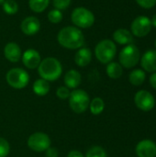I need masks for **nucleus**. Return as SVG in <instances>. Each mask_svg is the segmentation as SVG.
<instances>
[{"label": "nucleus", "instance_id": "nucleus-35", "mask_svg": "<svg viewBox=\"0 0 156 157\" xmlns=\"http://www.w3.org/2000/svg\"><path fill=\"white\" fill-rule=\"evenodd\" d=\"M4 1H5V0H0V5H2V4L4 3Z\"/></svg>", "mask_w": 156, "mask_h": 157}, {"label": "nucleus", "instance_id": "nucleus-6", "mask_svg": "<svg viewBox=\"0 0 156 157\" xmlns=\"http://www.w3.org/2000/svg\"><path fill=\"white\" fill-rule=\"evenodd\" d=\"M6 83L15 89H22L26 87L29 82L28 72L22 68H12L6 75Z\"/></svg>", "mask_w": 156, "mask_h": 157}, {"label": "nucleus", "instance_id": "nucleus-10", "mask_svg": "<svg viewBox=\"0 0 156 157\" xmlns=\"http://www.w3.org/2000/svg\"><path fill=\"white\" fill-rule=\"evenodd\" d=\"M152 28V22L149 17L140 16L136 17L131 23V31L134 36L142 38L146 36Z\"/></svg>", "mask_w": 156, "mask_h": 157}, {"label": "nucleus", "instance_id": "nucleus-20", "mask_svg": "<svg viewBox=\"0 0 156 157\" xmlns=\"http://www.w3.org/2000/svg\"><path fill=\"white\" fill-rule=\"evenodd\" d=\"M106 71H107L108 76L111 79H119L123 74L122 66L120 65V63H116V62L108 63Z\"/></svg>", "mask_w": 156, "mask_h": 157}, {"label": "nucleus", "instance_id": "nucleus-13", "mask_svg": "<svg viewBox=\"0 0 156 157\" xmlns=\"http://www.w3.org/2000/svg\"><path fill=\"white\" fill-rule=\"evenodd\" d=\"M23 64L29 69H36L41 62L40 54L35 49H28L21 56Z\"/></svg>", "mask_w": 156, "mask_h": 157}, {"label": "nucleus", "instance_id": "nucleus-3", "mask_svg": "<svg viewBox=\"0 0 156 157\" xmlns=\"http://www.w3.org/2000/svg\"><path fill=\"white\" fill-rule=\"evenodd\" d=\"M69 106L71 109L77 114L84 113L90 104V98L86 91L83 89H74L69 97Z\"/></svg>", "mask_w": 156, "mask_h": 157}, {"label": "nucleus", "instance_id": "nucleus-16", "mask_svg": "<svg viewBox=\"0 0 156 157\" xmlns=\"http://www.w3.org/2000/svg\"><path fill=\"white\" fill-rule=\"evenodd\" d=\"M63 81L65 86L69 89H76L82 82V76L78 71L72 69L65 74Z\"/></svg>", "mask_w": 156, "mask_h": 157}, {"label": "nucleus", "instance_id": "nucleus-33", "mask_svg": "<svg viewBox=\"0 0 156 157\" xmlns=\"http://www.w3.org/2000/svg\"><path fill=\"white\" fill-rule=\"evenodd\" d=\"M149 81H150V85H151V86H152L153 88H154V89L156 90V72H154V73L150 76Z\"/></svg>", "mask_w": 156, "mask_h": 157}, {"label": "nucleus", "instance_id": "nucleus-30", "mask_svg": "<svg viewBox=\"0 0 156 157\" xmlns=\"http://www.w3.org/2000/svg\"><path fill=\"white\" fill-rule=\"evenodd\" d=\"M136 2L143 8H152L156 4V0H136Z\"/></svg>", "mask_w": 156, "mask_h": 157}, {"label": "nucleus", "instance_id": "nucleus-15", "mask_svg": "<svg viewBox=\"0 0 156 157\" xmlns=\"http://www.w3.org/2000/svg\"><path fill=\"white\" fill-rule=\"evenodd\" d=\"M142 67L149 73L156 72V51L149 50L142 57Z\"/></svg>", "mask_w": 156, "mask_h": 157}, {"label": "nucleus", "instance_id": "nucleus-18", "mask_svg": "<svg viewBox=\"0 0 156 157\" xmlns=\"http://www.w3.org/2000/svg\"><path fill=\"white\" fill-rule=\"evenodd\" d=\"M113 39L114 40L120 44V45H126L131 44L133 40L131 33L125 29H119L113 33Z\"/></svg>", "mask_w": 156, "mask_h": 157}, {"label": "nucleus", "instance_id": "nucleus-21", "mask_svg": "<svg viewBox=\"0 0 156 157\" xmlns=\"http://www.w3.org/2000/svg\"><path fill=\"white\" fill-rule=\"evenodd\" d=\"M145 77H146V75L143 70L135 69L130 74L129 81L131 85H133L135 86H139L143 84V82L145 81Z\"/></svg>", "mask_w": 156, "mask_h": 157}, {"label": "nucleus", "instance_id": "nucleus-2", "mask_svg": "<svg viewBox=\"0 0 156 157\" xmlns=\"http://www.w3.org/2000/svg\"><path fill=\"white\" fill-rule=\"evenodd\" d=\"M40 76L50 82L56 81L63 73V67L60 61L54 57H47L43 59L38 66Z\"/></svg>", "mask_w": 156, "mask_h": 157}, {"label": "nucleus", "instance_id": "nucleus-25", "mask_svg": "<svg viewBox=\"0 0 156 157\" xmlns=\"http://www.w3.org/2000/svg\"><path fill=\"white\" fill-rule=\"evenodd\" d=\"M85 157H108V155L101 146H93L86 152Z\"/></svg>", "mask_w": 156, "mask_h": 157}, {"label": "nucleus", "instance_id": "nucleus-14", "mask_svg": "<svg viewBox=\"0 0 156 157\" xmlns=\"http://www.w3.org/2000/svg\"><path fill=\"white\" fill-rule=\"evenodd\" d=\"M4 55L11 63H17L22 56L21 49L16 42H8L4 48Z\"/></svg>", "mask_w": 156, "mask_h": 157}, {"label": "nucleus", "instance_id": "nucleus-32", "mask_svg": "<svg viewBox=\"0 0 156 157\" xmlns=\"http://www.w3.org/2000/svg\"><path fill=\"white\" fill-rule=\"evenodd\" d=\"M67 157H85L84 155L78 150H72L68 153Z\"/></svg>", "mask_w": 156, "mask_h": 157}, {"label": "nucleus", "instance_id": "nucleus-7", "mask_svg": "<svg viewBox=\"0 0 156 157\" xmlns=\"http://www.w3.org/2000/svg\"><path fill=\"white\" fill-rule=\"evenodd\" d=\"M120 63L127 69L137 65L140 60V51L134 44H128L120 52Z\"/></svg>", "mask_w": 156, "mask_h": 157}, {"label": "nucleus", "instance_id": "nucleus-28", "mask_svg": "<svg viewBox=\"0 0 156 157\" xmlns=\"http://www.w3.org/2000/svg\"><path fill=\"white\" fill-rule=\"evenodd\" d=\"M70 89L66 86H60L57 88L56 90V96L58 98L62 99V100H65V99H68L69 97H70Z\"/></svg>", "mask_w": 156, "mask_h": 157}, {"label": "nucleus", "instance_id": "nucleus-27", "mask_svg": "<svg viewBox=\"0 0 156 157\" xmlns=\"http://www.w3.org/2000/svg\"><path fill=\"white\" fill-rule=\"evenodd\" d=\"M10 152V145L8 142L0 137V157H6Z\"/></svg>", "mask_w": 156, "mask_h": 157}, {"label": "nucleus", "instance_id": "nucleus-19", "mask_svg": "<svg viewBox=\"0 0 156 157\" xmlns=\"http://www.w3.org/2000/svg\"><path fill=\"white\" fill-rule=\"evenodd\" d=\"M32 89H33V92L39 96V97H43L45 95H47L50 91V84L48 81L42 79V78H40V79H37L33 86H32Z\"/></svg>", "mask_w": 156, "mask_h": 157}, {"label": "nucleus", "instance_id": "nucleus-11", "mask_svg": "<svg viewBox=\"0 0 156 157\" xmlns=\"http://www.w3.org/2000/svg\"><path fill=\"white\" fill-rule=\"evenodd\" d=\"M135 153L138 157H156V144L149 139L142 140L137 144Z\"/></svg>", "mask_w": 156, "mask_h": 157}, {"label": "nucleus", "instance_id": "nucleus-23", "mask_svg": "<svg viewBox=\"0 0 156 157\" xmlns=\"http://www.w3.org/2000/svg\"><path fill=\"white\" fill-rule=\"evenodd\" d=\"M50 0H29V8L35 13L43 12L49 6Z\"/></svg>", "mask_w": 156, "mask_h": 157}, {"label": "nucleus", "instance_id": "nucleus-22", "mask_svg": "<svg viewBox=\"0 0 156 157\" xmlns=\"http://www.w3.org/2000/svg\"><path fill=\"white\" fill-rule=\"evenodd\" d=\"M89 109L93 115H99L103 112L105 109V102L101 98L97 97L92 100H90Z\"/></svg>", "mask_w": 156, "mask_h": 157}, {"label": "nucleus", "instance_id": "nucleus-5", "mask_svg": "<svg viewBox=\"0 0 156 157\" xmlns=\"http://www.w3.org/2000/svg\"><path fill=\"white\" fill-rule=\"evenodd\" d=\"M117 52L116 44L110 40H103L99 41L95 48V55L101 63H110Z\"/></svg>", "mask_w": 156, "mask_h": 157}, {"label": "nucleus", "instance_id": "nucleus-1", "mask_svg": "<svg viewBox=\"0 0 156 157\" xmlns=\"http://www.w3.org/2000/svg\"><path fill=\"white\" fill-rule=\"evenodd\" d=\"M57 40L63 48L76 50L80 49L84 45L85 37L80 29L74 26H67L58 32Z\"/></svg>", "mask_w": 156, "mask_h": 157}, {"label": "nucleus", "instance_id": "nucleus-8", "mask_svg": "<svg viewBox=\"0 0 156 157\" xmlns=\"http://www.w3.org/2000/svg\"><path fill=\"white\" fill-rule=\"evenodd\" d=\"M27 144L33 152L41 153L51 147V139L44 132H35L29 137Z\"/></svg>", "mask_w": 156, "mask_h": 157}, {"label": "nucleus", "instance_id": "nucleus-26", "mask_svg": "<svg viewBox=\"0 0 156 157\" xmlns=\"http://www.w3.org/2000/svg\"><path fill=\"white\" fill-rule=\"evenodd\" d=\"M63 16L62 11L59 10V9H56V8L51 10L49 12V14H48V19H49V21L51 23H53V24L60 23L63 20Z\"/></svg>", "mask_w": 156, "mask_h": 157}, {"label": "nucleus", "instance_id": "nucleus-4", "mask_svg": "<svg viewBox=\"0 0 156 157\" xmlns=\"http://www.w3.org/2000/svg\"><path fill=\"white\" fill-rule=\"evenodd\" d=\"M71 20L74 27L78 29H87L95 23V16L89 9L84 6H78L73 10Z\"/></svg>", "mask_w": 156, "mask_h": 157}, {"label": "nucleus", "instance_id": "nucleus-12", "mask_svg": "<svg viewBox=\"0 0 156 157\" xmlns=\"http://www.w3.org/2000/svg\"><path fill=\"white\" fill-rule=\"evenodd\" d=\"M40 29V22L38 17L30 16L24 18L20 24L21 31L27 36H32L39 32Z\"/></svg>", "mask_w": 156, "mask_h": 157}, {"label": "nucleus", "instance_id": "nucleus-29", "mask_svg": "<svg viewBox=\"0 0 156 157\" xmlns=\"http://www.w3.org/2000/svg\"><path fill=\"white\" fill-rule=\"evenodd\" d=\"M72 0H52V4L56 9L64 10L69 7Z\"/></svg>", "mask_w": 156, "mask_h": 157}, {"label": "nucleus", "instance_id": "nucleus-36", "mask_svg": "<svg viewBox=\"0 0 156 157\" xmlns=\"http://www.w3.org/2000/svg\"><path fill=\"white\" fill-rule=\"evenodd\" d=\"M155 48H156V40H155Z\"/></svg>", "mask_w": 156, "mask_h": 157}, {"label": "nucleus", "instance_id": "nucleus-9", "mask_svg": "<svg viewBox=\"0 0 156 157\" xmlns=\"http://www.w3.org/2000/svg\"><path fill=\"white\" fill-rule=\"evenodd\" d=\"M135 106L145 112L152 110L155 106V99L152 93L147 90H140L134 96Z\"/></svg>", "mask_w": 156, "mask_h": 157}, {"label": "nucleus", "instance_id": "nucleus-31", "mask_svg": "<svg viewBox=\"0 0 156 157\" xmlns=\"http://www.w3.org/2000/svg\"><path fill=\"white\" fill-rule=\"evenodd\" d=\"M59 152L55 147H49L45 151V155L46 157H58Z\"/></svg>", "mask_w": 156, "mask_h": 157}, {"label": "nucleus", "instance_id": "nucleus-34", "mask_svg": "<svg viewBox=\"0 0 156 157\" xmlns=\"http://www.w3.org/2000/svg\"><path fill=\"white\" fill-rule=\"evenodd\" d=\"M151 22H152V24H153V25H154V26L156 28V14L154 16V17H153V18H152V21H151Z\"/></svg>", "mask_w": 156, "mask_h": 157}, {"label": "nucleus", "instance_id": "nucleus-24", "mask_svg": "<svg viewBox=\"0 0 156 157\" xmlns=\"http://www.w3.org/2000/svg\"><path fill=\"white\" fill-rule=\"evenodd\" d=\"M3 5V10L7 15H15L18 11V5L15 0H5Z\"/></svg>", "mask_w": 156, "mask_h": 157}, {"label": "nucleus", "instance_id": "nucleus-17", "mask_svg": "<svg viewBox=\"0 0 156 157\" xmlns=\"http://www.w3.org/2000/svg\"><path fill=\"white\" fill-rule=\"evenodd\" d=\"M92 60V52L88 48H80L75 52L74 55V63L79 67L87 66Z\"/></svg>", "mask_w": 156, "mask_h": 157}]
</instances>
